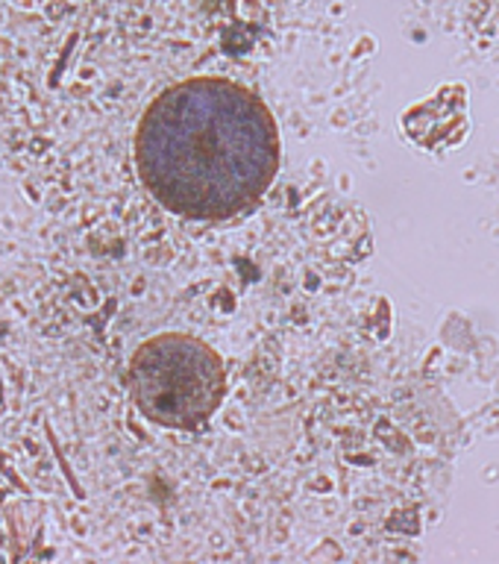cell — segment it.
Returning a JSON list of instances; mask_svg holds the SVG:
<instances>
[{
    "instance_id": "obj_1",
    "label": "cell",
    "mask_w": 499,
    "mask_h": 564,
    "mask_svg": "<svg viewBox=\"0 0 499 564\" xmlns=\"http://www.w3.org/2000/svg\"><path fill=\"white\" fill-rule=\"evenodd\" d=\"M271 109L241 83L192 77L165 88L135 130V167L162 209L227 220L262 200L280 171Z\"/></svg>"
},
{
    "instance_id": "obj_2",
    "label": "cell",
    "mask_w": 499,
    "mask_h": 564,
    "mask_svg": "<svg viewBox=\"0 0 499 564\" xmlns=\"http://www.w3.org/2000/svg\"><path fill=\"white\" fill-rule=\"evenodd\" d=\"M227 370L209 344L185 333L153 335L132 352V403L165 430H194L218 412Z\"/></svg>"
}]
</instances>
